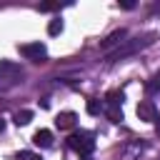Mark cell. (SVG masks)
<instances>
[{
    "mask_svg": "<svg viewBox=\"0 0 160 160\" xmlns=\"http://www.w3.org/2000/svg\"><path fill=\"white\" fill-rule=\"evenodd\" d=\"M68 148L75 150L80 158H82V155H90V152L95 150V138H92V132H88V130L72 132V135L68 138Z\"/></svg>",
    "mask_w": 160,
    "mask_h": 160,
    "instance_id": "1",
    "label": "cell"
},
{
    "mask_svg": "<svg viewBox=\"0 0 160 160\" xmlns=\"http://www.w3.org/2000/svg\"><path fill=\"white\" fill-rule=\"evenodd\" d=\"M18 50H20V55L22 58H28V60H35V62H40L45 55H48V48L38 40V42H25V45H18Z\"/></svg>",
    "mask_w": 160,
    "mask_h": 160,
    "instance_id": "2",
    "label": "cell"
},
{
    "mask_svg": "<svg viewBox=\"0 0 160 160\" xmlns=\"http://www.w3.org/2000/svg\"><path fill=\"white\" fill-rule=\"evenodd\" d=\"M148 42H152V40H150V38H148V40H140V38H138V40H125V45H122V48H118V50L110 55V60L115 62V60H120V58H125V55H132L135 50H140V48H142V45H148Z\"/></svg>",
    "mask_w": 160,
    "mask_h": 160,
    "instance_id": "3",
    "label": "cell"
},
{
    "mask_svg": "<svg viewBox=\"0 0 160 160\" xmlns=\"http://www.w3.org/2000/svg\"><path fill=\"white\" fill-rule=\"evenodd\" d=\"M135 112H138V118L145 120V122H155V120H158V110H155V105H152L150 100H142Z\"/></svg>",
    "mask_w": 160,
    "mask_h": 160,
    "instance_id": "4",
    "label": "cell"
},
{
    "mask_svg": "<svg viewBox=\"0 0 160 160\" xmlns=\"http://www.w3.org/2000/svg\"><path fill=\"white\" fill-rule=\"evenodd\" d=\"M125 38H128V32H125V30H115V32H110V35L100 42V48H102V50H112V48L122 45V42H125Z\"/></svg>",
    "mask_w": 160,
    "mask_h": 160,
    "instance_id": "5",
    "label": "cell"
},
{
    "mask_svg": "<svg viewBox=\"0 0 160 160\" xmlns=\"http://www.w3.org/2000/svg\"><path fill=\"white\" fill-rule=\"evenodd\" d=\"M75 120H78V115L70 112V110H65V112H60V115L55 118V125H58L60 130H70V128H75Z\"/></svg>",
    "mask_w": 160,
    "mask_h": 160,
    "instance_id": "6",
    "label": "cell"
},
{
    "mask_svg": "<svg viewBox=\"0 0 160 160\" xmlns=\"http://www.w3.org/2000/svg\"><path fill=\"white\" fill-rule=\"evenodd\" d=\"M32 142H35L38 148H52V132H50V130H38V132L32 135Z\"/></svg>",
    "mask_w": 160,
    "mask_h": 160,
    "instance_id": "7",
    "label": "cell"
},
{
    "mask_svg": "<svg viewBox=\"0 0 160 160\" xmlns=\"http://www.w3.org/2000/svg\"><path fill=\"white\" fill-rule=\"evenodd\" d=\"M120 102H122V92L120 90H110L105 95V105L108 108H120Z\"/></svg>",
    "mask_w": 160,
    "mask_h": 160,
    "instance_id": "8",
    "label": "cell"
},
{
    "mask_svg": "<svg viewBox=\"0 0 160 160\" xmlns=\"http://www.w3.org/2000/svg\"><path fill=\"white\" fill-rule=\"evenodd\" d=\"M85 110H88V115H100V110H102V102H100L98 98H88V102H85Z\"/></svg>",
    "mask_w": 160,
    "mask_h": 160,
    "instance_id": "9",
    "label": "cell"
},
{
    "mask_svg": "<svg viewBox=\"0 0 160 160\" xmlns=\"http://www.w3.org/2000/svg\"><path fill=\"white\" fill-rule=\"evenodd\" d=\"M12 120H15V125H28V122L32 120V112H30V110H20V112H15Z\"/></svg>",
    "mask_w": 160,
    "mask_h": 160,
    "instance_id": "10",
    "label": "cell"
},
{
    "mask_svg": "<svg viewBox=\"0 0 160 160\" xmlns=\"http://www.w3.org/2000/svg\"><path fill=\"white\" fill-rule=\"evenodd\" d=\"M60 32H62V20H60V18L50 20V25H48V35H60Z\"/></svg>",
    "mask_w": 160,
    "mask_h": 160,
    "instance_id": "11",
    "label": "cell"
},
{
    "mask_svg": "<svg viewBox=\"0 0 160 160\" xmlns=\"http://www.w3.org/2000/svg\"><path fill=\"white\" fill-rule=\"evenodd\" d=\"M105 115H108L110 122H120V120H122V110H120V108H108Z\"/></svg>",
    "mask_w": 160,
    "mask_h": 160,
    "instance_id": "12",
    "label": "cell"
},
{
    "mask_svg": "<svg viewBox=\"0 0 160 160\" xmlns=\"http://www.w3.org/2000/svg\"><path fill=\"white\" fill-rule=\"evenodd\" d=\"M145 90H148V92H158V90H160V72L150 78V82L145 85Z\"/></svg>",
    "mask_w": 160,
    "mask_h": 160,
    "instance_id": "13",
    "label": "cell"
},
{
    "mask_svg": "<svg viewBox=\"0 0 160 160\" xmlns=\"http://www.w3.org/2000/svg\"><path fill=\"white\" fill-rule=\"evenodd\" d=\"M15 160H40V155H35V152H30V150H22V152H18Z\"/></svg>",
    "mask_w": 160,
    "mask_h": 160,
    "instance_id": "14",
    "label": "cell"
},
{
    "mask_svg": "<svg viewBox=\"0 0 160 160\" xmlns=\"http://www.w3.org/2000/svg\"><path fill=\"white\" fill-rule=\"evenodd\" d=\"M40 10H45V12H48V10H60V2H42Z\"/></svg>",
    "mask_w": 160,
    "mask_h": 160,
    "instance_id": "15",
    "label": "cell"
},
{
    "mask_svg": "<svg viewBox=\"0 0 160 160\" xmlns=\"http://www.w3.org/2000/svg\"><path fill=\"white\" fill-rule=\"evenodd\" d=\"M120 5H122L125 10H130V8H135V2H130V0H125V2H120Z\"/></svg>",
    "mask_w": 160,
    "mask_h": 160,
    "instance_id": "16",
    "label": "cell"
},
{
    "mask_svg": "<svg viewBox=\"0 0 160 160\" xmlns=\"http://www.w3.org/2000/svg\"><path fill=\"white\" fill-rule=\"evenodd\" d=\"M2 130H5V122H2V120H0V132H2Z\"/></svg>",
    "mask_w": 160,
    "mask_h": 160,
    "instance_id": "17",
    "label": "cell"
},
{
    "mask_svg": "<svg viewBox=\"0 0 160 160\" xmlns=\"http://www.w3.org/2000/svg\"><path fill=\"white\" fill-rule=\"evenodd\" d=\"M80 160H92V158H90V155H82V158H80Z\"/></svg>",
    "mask_w": 160,
    "mask_h": 160,
    "instance_id": "18",
    "label": "cell"
}]
</instances>
